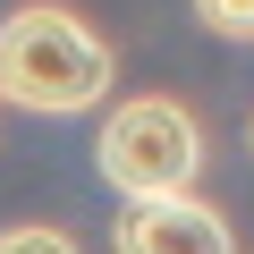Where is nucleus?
<instances>
[{
    "mask_svg": "<svg viewBox=\"0 0 254 254\" xmlns=\"http://www.w3.org/2000/svg\"><path fill=\"white\" fill-rule=\"evenodd\" d=\"M110 85H119V60H110V43L76 9L26 0V9L0 17V102L9 110L76 119V110H102Z\"/></svg>",
    "mask_w": 254,
    "mask_h": 254,
    "instance_id": "1",
    "label": "nucleus"
},
{
    "mask_svg": "<svg viewBox=\"0 0 254 254\" xmlns=\"http://www.w3.org/2000/svg\"><path fill=\"white\" fill-rule=\"evenodd\" d=\"M93 170L110 178L119 203L136 195H187L203 178V119L170 93H127L102 110V136H93Z\"/></svg>",
    "mask_w": 254,
    "mask_h": 254,
    "instance_id": "2",
    "label": "nucleus"
},
{
    "mask_svg": "<svg viewBox=\"0 0 254 254\" xmlns=\"http://www.w3.org/2000/svg\"><path fill=\"white\" fill-rule=\"evenodd\" d=\"M110 246H119V254H237L229 220H220L195 187H187V195H136V203H119Z\"/></svg>",
    "mask_w": 254,
    "mask_h": 254,
    "instance_id": "3",
    "label": "nucleus"
},
{
    "mask_svg": "<svg viewBox=\"0 0 254 254\" xmlns=\"http://www.w3.org/2000/svg\"><path fill=\"white\" fill-rule=\"evenodd\" d=\"M195 17H203L220 43H254V0H195Z\"/></svg>",
    "mask_w": 254,
    "mask_h": 254,
    "instance_id": "4",
    "label": "nucleus"
},
{
    "mask_svg": "<svg viewBox=\"0 0 254 254\" xmlns=\"http://www.w3.org/2000/svg\"><path fill=\"white\" fill-rule=\"evenodd\" d=\"M0 254H76V237L34 220V229H0Z\"/></svg>",
    "mask_w": 254,
    "mask_h": 254,
    "instance_id": "5",
    "label": "nucleus"
},
{
    "mask_svg": "<svg viewBox=\"0 0 254 254\" xmlns=\"http://www.w3.org/2000/svg\"><path fill=\"white\" fill-rule=\"evenodd\" d=\"M246 144H254V127H246Z\"/></svg>",
    "mask_w": 254,
    "mask_h": 254,
    "instance_id": "6",
    "label": "nucleus"
}]
</instances>
